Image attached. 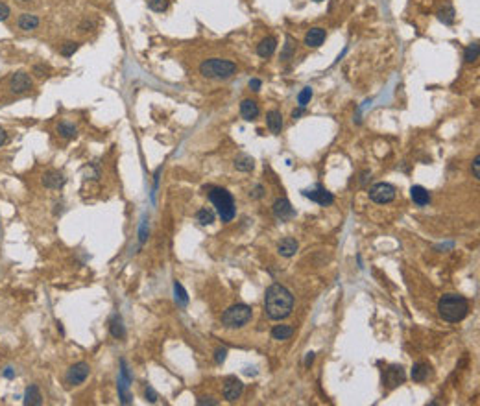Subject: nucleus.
Segmentation results:
<instances>
[{
  "mask_svg": "<svg viewBox=\"0 0 480 406\" xmlns=\"http://www.w3.org/2000/svg\"><path fill=\"white\" fill-rule=\"evenodd\" d=\"M13 375H15V373H13V367H6V369H4V377L6 378H13Z\"/></svg>",
  "mask_w": 480,
  "mask_h": 406,
  "instance_id": "c03bdc74",
  "label": "nucleus"
},
{
  "mask_svg": "<svg viewBox=\"0 0 480 406\" xmlns=\"http://www.w3.org/2000/svg\"><path fill=\"white\" fill-rule=\"evenodd\" d=\"M109 331H111V336L113 338H124L126 336V329H124V325H122V320H120V316H114L113 320H111V325H109Z\"/></svg>",
  "mask_w": 480,
  "mask_h": 406,
  "instance_id": "a878e982",
  "label": "nucleus"
},
{
  "mask_svg": "<svg viewBox=\"0 0 480 406\" xmlns=\"http://www.w3.org/2000/svg\"><path fill=\"white\" fill-rule=\"evenodd\" d=\"M405 369L401 366H390L388 369H386V373H384V384L388 386V388H397L399 384L405 382Z\"/></svg>",
  "mask_w": 480,
  "mask_h": 406,
  "instance_id": "9b49d317",
  "label": "nucleus"
},
{
  "mask_svg": "<svg viewBox=\"0 0 480 406\" xmlns=\"http://www.w3.org/2000/svg\"><path fill=\"white\" fill-rule=\"evenodd\" d=\"M463 59H465V63H473V61L478 59V43H473V45H469L467 48H465Z\"/></svg>",
  "mask_w": 480,
  "mask_h": 406,
  "instance_id": "c85d7f7f",
  "label": "nucleus"
},
{
  "mask_svg": "<svg viewBox=\"0 0 480 406\" xmlns=\"http://www.w3.org/2000/svg\"><path fill=\"white\" fill-rule=\"evenodd\" d=\"M312 360H314V353H309V355H307V360H305V364H307V366H310V364H312Z\"/></svg>",
  "mask_w": 480,
  "mask_h": 406,
  "instance_id": "a18cd8bd",
  "label": "nucleus"
},
{
  "mask_svg": "<svg viewBox=\"0 0 480 406\" xmlns=\"http://www.w3.org/2000/svg\"><path fill=\"white\" fill-rule=\"evenodd\" d=\"M174 292H176V299L179 305H187L189 303V296H187V292H185V288L179 283H174Z\"/></svg>",
  "mask_w": 480,
  "mask_h": 406,
  "instance_id": "473e14b6",
  "label": "nucleus"
},
{
  "mask_svg": "<svg viewBox=\"0 0 480 406\" xmlns=\"http://www.w3.org/2000/svg\"><path fill=\"white\" fill-rule=\"evenodd\" d=\"M394 198H395V189L390 183H377L370 189V200L375 201V203L384 205V203L394 201Z\"/></svg>",
  "mask_w": 480,
  "mask_h": 406,
  "instance_id": "423d86ee",
  "label": "nucleus"
},
{
  "mask_svg": "<svg viewBox=\"0 0 480 406\" xmlns=\"http://www.w3.org/2000/svg\"><path fill=\"white\" fill-rule=\"evenodd\" d=\"M17 26H19V30H23V32L35 30L37 26H39V17L34 15V13H23V15L17 19Z\"/></svg>",
  "mask_w": 480,
  "mask_h": 406,
  "instance_id": "a211bd4d",
  "label": "nucleus"
},
{
  "mask_svg": "<svg viewBox=\"0 0 480 406\" xmlns=\"http://www.w3.org/2000/svg\"><path fill=\"white\" fill-rule=\"evenodd\" d=\"M10 15H12V10H10V6H8V4H4V2H0V23L8 21V19H10Z\"/></svg>",
  "mask_w": 480,
  "mask_h": 406,
  "instance_id": "72a5a7b5",
  "label": "nucleus"
},
{
  "mask_svg": "<svg viewBox=\"0 0 480 406\" xmlns=\"http://www.w3.org/2000/svg\"><path fill=\"white\" fill-rule=\"evenodd\" d=\"M429 375H430L429 364H423V362L414 364V367H412V378H414L416 382H423V380H427Z\"/></svg>",
  "mask_w": 480,
  "mask_h": 406,
  "instance_id": "412c9836",
  "label": "nucleus"
},
{
  "mask_svg": "<svg viewBox=\"0 0 480 406\" xmlns=\"http://www.w3.org/2000/svg\"><path fill=\"white\" fill-rule=\"evenodd\" d=\"M471 168H473V176H474V178L480 179V155H476V157H474L473 166H471Z\"/></svg>",
  "mask_w": 480,
  "mask_h": 406,
  "instance_id": "e433bc0d",
  "label": "nucleus"
},
{
  "mask_svg": "<svg viewBox=\"0 0 480 406\" xmlns=\"http://www.w3.org/2000/svg\"><path fill=\"white\" fill-rule=\"evenodd\" d=\"M200 74L209 80H227L236 74V65L229 59H220V57H211L205 59L200 65Z\"/></svg>",
  "mask_w": 480,
  "mask_h": 406,
  "instance_id": "7ed1b4c3",
  "label": "nucleus"
},
{
  "mask_svg": "<svg viewBox=\"0 0 480 406\" xmlns=\"http://www.w3.org/2000/svg\"><path fill=\"white\" fill-rule=\"evenodd\" d=\"M6 141H8V131L4 127H0V148L6 144Z\"/></svg>",
  "mask_w": 480,
  "mask_h": 406,
  "instance_id": "a19ab883",
  "label": "nucleus"
},
{
  "mask_svg": "<svg viewBox=\"0 0 480 406\" xmlns=\"http://www.w3.org/2000/svg\"><path fill=\"white\" fill-rule=\"evenodd\" d=\"M297 242L294 240V238H283V240L277 244V251L283 255V257H292V255H296V251H297Z\"/></svg>",
  "mask_w": 480,
  "mask_h": 406,
  "instance_id": "aec40b11",
  "label": "nucleus"
},
{
  "mask_svg": "<svg viewBox=\"0 0 480 406\" xmlns=\"http://www.w3.org/2000/svg\"><path fill=\"white\" fill-rule=\"evenodd\" d=\"M168 6H170V0H148V8L152 12L163 13L168 10Z\"/></svg>",
  "mask_w": 480,
  "mask_h": 406,
  "instance_id": "7c9ffc66",
  "label": "nucleus"
},
{
  "mask_svg": "<svg viewBox=\"0 0 480 406\" xmlns=\"http://www.w3.org/2000/svg\"><path fill=\"white\" fill-rule=\"evenodd\" d=\"M240 114H242V118L248 122L255 120L259 116V105L255 100H242V103H240Z\"/></svg>",
  "mask_w": 480,
  "mask_h": 406,
  "instance_id": "4468645a",
  "label": "nucleus"
},
{
  "mask_svg": "<svg viewBox=\"0 0 480 406\" xmlns=\"http://www.w3.org/2000/svg\"><path fill=\"white\" fill-rule=\"evenodd\" d=\"M263 192H264V189L261 187V185H257V187L253 189V192H250V196H252V198H261V196H263Z\"/></svg>",
  "mask_w": 480,
  "mask_h": 406,
  "instance_id": "ea45409f",
  "label": "nucleus"
},
{
  "mask_svg": "<svg viewBox=\"0 0 480 406\" xmlns=\"http://www.w3.org/2000/svg\"><path fill=\"white\" fill-rule=\"evenodd\" d=\"M19 2H30V0H19Z\"/></svg>",
  "mask_w": 480,
  "mask_h": 406,
  "instance_id": "09e8293b",
  "label": "nucleus"
},
{
  "mask_svg": "<svg viewBox=\"0 0 480 406\" xmlns=\"http://www.w3.org/2000/svg\"><path fill=\"white\" fill-rule=\"evenodd\" d=\"M274 216L277 220H281V222H286V220L296 216V211H294V207L290 205V201L286 198H279L274 203Z\"/></svg>",
  "mask_w": 480,
  "mask_h": 406,
  "instance_id": "9d476101",
  "label": "nucleus"
},
{
  "mask_svg": "<svg viewBox=\"0 0 480 406\" xmlns=\"http://www.w3.org/2000/svg\"><path fill=\"white\" fill-rule=\"evenodd\" d=\"M294 334V327L290 325H275L272 329V336L274 340H288Z\"/></svg>",
  "mask_w": 480,
  "mask_h": 406,
  "instance_id": "393cba45",
  "label": "nucleus"
},
{
  "mask_svg": "<svg viewBox=\"0 0 480 406\" xmlns=\"http://www.w3.org/2000/svg\"><path fill=\"white\" fill-rule=\"evenodd\" d=\"M32 87H34V81L26 72H15L8 81V89L13 94H24V92L32 91Z\"/></svg>",
  "mask_w": 480,
  "mask_h": 406,
  "instance_id": "0eeeda50",
  "label": "nucleus"
},
{
  "mask_svg": "<svg viewBox=\"0 0 480 406\" xmlns=\"http://www.w3.org/2000/svg\"><path fill=\"white\" fill-rule=\"evenodd\" d=\"M46 72H48V69H46L45 65H35L34 67V74L37 76V78H43Z\"/></svg>",
  "mask_w": 480,
  "mask_h": 406,
  "instance_id": "58836bf2",
  "label": "nucleus"
},
{
  "mask_svg": "<svg viewBox=\"0 0 480 406\" xmlns=\"http://www.w3.org/2000/svg\"><path fill=\"white\" fill-rule=\"evenodd\" d=\"M410 196H412V201H414L416 205H419V207H425V205H429V203H430L429 190L423 189V187H419V185L412 187V189H410Z\"/></svg>",
  "mask_w": 480,
  "mask_h": 406,
  "instance_id": "f3484780",
  "label": "nucleus"
},
{
  "mask_svg": "<svg viewBox=\"0 0 480 406\" xmlns=\"http://www.w3.org/2000/svg\"><path fill=\"white\" fill-rule=\"evenodd\" d=\"M92 28V23H89V21H85V23L80 26V32H89V30Z\"/></svg>",
  "mask_w": 480,
  "mask_h": 406,
  "instance_id": "37998d69",
  "label": "nucleus"
},
{
  "mask_svg": "<svg viewBox=\"0 0 480 406\" xmlns=\"http://www.w3.org/2000/svg\"><path fill=\"white\" fill-rule=\"evenodd\" d=\"M196 402H198L200 406H205V404L207 406H216L218 404V400L212 399V397H200V399L196 400Z\"/></svg>",
  "mask_w": 480,
  "mask_h": 406,
  "instance_id": "f704fd0d",
  "label": "nucleus"
},
{
  "mask_svg": "<svg viewBox=\"0 0 480 406\" xmlns=\"http://www.w3.org/2000/svg\"><path fill=\"white\" fill-rule=\"evenodd\" d=\"M144 395H146V400H150V402H155V400H157V393L154 391V388H152V386H148V388H146Z\"/></svg>",
  "mask_w": 480,
  "mask_h": 406,
  "instance_id": "4c0bfd02",
  "label": "nucleus"
},
{
  "mask_svg": "<svg viewBox=\"0 0 480 406\" xmlns=\"http://www.w3.org/2000/svg\"><path fill=\"white\" fill-rule=\"evenodd\" d=\"M438 312L449 323H458V321H462L467 316L469 303L467 299L458 296V294H445L438 301Z\"/></svg>",
  "mask_w": 480,
  "mask_h": 406,
  "instance_id": "f03ea898",
  "label": "nucleus"
},
{
  "mask_svg": "<svg viewBox=\"0 0 480 406\" xmlns=\"http://www.w3.org/2000/svg\"><path fill=\"white\" fill-rule=\"evenodd\" d=\"M225 356H227V349H216V351H214V360H216V364H222V362L225 360Z\"/></svg>",
  "mask_w": 480,
  "mask_h": 406,
  "instance_id": "c9c22d12",
  "label": "nucleus"
},
{
  "mask_svg": "<svg viewBox=\"0 0 480 406\" xmlns=\"http://www.w3.org/2000/svg\"><path fill=\"white\" fill-rule=\"evenodd\" d=\"M24 404H30V406H39L43 404V397H41V391L37 386H30L28 389H26V395H24Z\"/></svg>",
  "mask_w": 480,
  "mask_h": 406,
  "instance_id": "4be33fe9",
  "label": "nucleus"
},
{
  "mask_svg": "<svg viewBox=\"0 0 480 406\" xmlns=\"http://www.w3.org/2000/svg\"><path fill=\"white\" fill-rule=\"evenodd\" d=\"M275 48H277V39H275V37H266V39H263L261 43H259L257 54L266 59V57L274 56Z\"/></svg>",
  "mask_w": 480,
  "mask_h": 406,
  "instance_id": "6ab92c4d",
  "label": "nucleus"
},
{
  "mask_svg": "<svg viewBox=\"0 0 480 406\" xmlns=\"http://www.w3.org/2000/svg\"><path fill=\"white\" fill-rule=\"evenodd\" d=\"M454 8L452 6H449V4H445V6L441 8L440 12H438V19H440L441 23L443 24H452L454 23Z\"/></svg>",
  "mask_w": 480,
  "mask_h": 406,
  "instance_id": "bb28decb",
  "label": "nucleus"
},
{
  "mask_svg": "<svg viewBox=\"0 0 480 406\" xmlns=\"http://www.w3.org/2000/svg\"><path fill=\"white\" fill-rule=\"evenodd\" d=\"M314 2H325V0H314Z\"/></svg>",
  "mask_w": 480,
  "mask_h": 406,
  "instance_id": "de8ad7c7",
  "label": "nucleus"
},
{
  "mask_svg": "<svg viewBox=\"0 0 480 406\" xmlns=\"http://www.w3.org/2000/svg\"><path fill=\"white\" fill-rule=\"evenodd\" d=\"M89 373H91V366L87 362H78L67 371V382H69V386H80V384L85 382Z\"/></svg>",
  "mask_w": 480,
  "mask_h": 406,
  "instance_id": "6e6552de",
  "label": "nucleus"
},
{
  "mask_svg": "<svg viewBox=\"0 0 480 406\" xmlns=\"http://www.w3.org/2000/svg\"><path fill=\"white\" fill-rule=\"evenodd\" d=\"M250 87L253 91H259L261 89V80H250Z\"/></svg>",
  "mask_w": 480,
  "mask_h": 406,
  "instance_id": "79ce46f5",
  "label": "nucleus"
},
{
  "mask_svg": "<svg viewBox=\"0 0 480 406\" xmlns=\"http://www.w3.org/2000/svg\"><path fill=\"white\" fill-rule=\"evenodd\" d=\"M65 183H67V179H65V176L59 170H48L43 174V185L46 189L57 190L61 189Z\"/></svg>",
  "mask_w": 480,
  "mask_h": 406,
  "instance_id": "ddd939ff",
  "label": "nucleus"
},
{
  "mask_svg": "<svg viewBox=\"0 0 480 406\" xmlns=\"http://www.w3.org/2000/svg\"><path fill=\"white\" fill-rule=\"evenodd\" d=\"M80 48V43H74V41H67V43H63L61 45V48H59V54L65 57H70L74 56V52Z\"/></svg>",
  "mask_w": 480,
  "mask_h": 406,
  "instance_id": "c756f323",
  "label": "nucleus"
},
{
  "mask_svg": "<svg viewBox=\"0 0 480 406\" xmlns=\"http://www.w3.org/2000/svg\"><path fill=\"white\" fill-rule=\"evenodd\" d=\"M209 200L212 201V205L216 207L218 214L222 218V222H231L234 218V200L231 192H227L225 189L214 187L209 192Z\"/></svg>",
  "mask_w": 480,
  "mask_h": 406,
  "instance_id": "20e7f679",
  "label": "nucleus"
},
{
  "mask_svg": "<svg viewBox=\"0 0 480 406\" xmlns=\"http://www.w3.org/2000/svg\"><path fill=\"white\" fill-rule=\"evenodd\" d=\"M294 309V296L290 294L288 288H285L283 285H272L266 290L264 296V312L270 320H285L292 314Z\"/></svg>",
  "mask_w": 480,
  "mask_h": 406,
  "instance_id": "f257e3e1",
  "label": "nucleus"
},
{
  "mask_svg": "<svg viewBox=\"0 0 480 406\" xmlns=\"http://www.w3.org/2000/svg\"><path fill=\"white\" fill-rule=\"evenodd\" d=\"M57 133L63 139H74L78 135V127L74 124H70V122H59L57 124Z\"/></svg>",
  "mask_w": 480,
  "mask_h": 406,
  "instance_id": "b1692460",
  "label": "nucleus"
},
{
  "mask_svg": "<svg viewBox=\"0 0 480 406\" xmlns=\"http://www.w3.org/2000/svg\"><path fill=\"white\" fill-rule=\"evenodd\" d=\"M303 196L309 198V200L316 201V203H320V205H331L332 201H334V196H332L331 192H327L323 187H316L314 190H303Z\"/></svg>",
  "mask_w": 480,
  "mask_h": 406,
  "instance_id": "f8f14e48",
  "label": "nucleus"
},
{
  "mask_svg": "<svg viewBox=\"0 0 480 406\" xmlns=\"http://www.w3.org/2000/svg\"><path fill=\"white\" fill-rule=\"evenodd\" d=\"M325 30L323 28H310L305 35V45L312 46V48H318V46L325 41Z\"/></svg>",
  "mask_w": 480,
  "mask_h": 406,
  "instance_id": "2eb2a0df",
  "label": "nucleus"
},
{
  "mask_svg": "<svg viewBox=\"0 0 480 406\" xmlns=\"http://www.w3.org/2000/svg\"><path fill=\"white\" fill-rule=\"evenodd\" d=\"M253 166H255V161H253V157H250V155L242 154L234 159V168L240 172H250L253 170Z\"/></svg>",
  "mask_w": 480,
  "mask_h": 406,
  "instance_id": "5701e85b",
  "label": "nucleus"
},
{
  "mask_svg": "<svg viewBox=\"0 0 480 406\" xmlns=\"http://www.w3.org/2000/svg\"><path fill=\"white\" fill-rule=\"evenodd\" d=\"M301 113H303V107H299V109H297V111H294V113H292V116H294V120H296V118H299V116H301Z\"/></svg>",
  "mask_w": 480,
  "mask_h": 406,
  "instance_id": "49530a36",
  "label": "nucleus"
},
{
  "mask_svg": "<svg viewBox=\"0 0 480 406\" xmlns=\"http://www.w3.org/2000/svg\"><path fill=\"white\" fill-rule=\"evenodd\" d=\"M310 98H312V89L310 87H305L303 91L297 94V103H299V107H307L310 102Z\"/></svg>",
  "mask_w": 480,
  "mask_h": 406,
  "instance_id": "2f4dec72",
  "label": "nucleus"
},
{
  "mask_svg": "<svg viewBox=\"0 0 480 406\" xmlns=\"http://www.w3.org/2000/svg\"><path fill=\"white\" fill-rule=\"evenodd\" d=\"M244 391V384L240 382L236 377H227L225 382H223V397L229 400V402H234L238 399L240 395Z\"/></svg>",
  "mask_w": 480,
  "mask_h": 406,
  "instance_id": "1a4fd4ad",
  "label": "nucleus"
},
{
  "mask_svg": "<svg viewBox=\"0 0 480 406\" xmlns=\"http://www.w3.org/2000/svg\"><path fill=\"white\" fill-rule=\"evenodd\" d=\"M266 124H268L272 133H275V135L281 133V129H283V114H281V111H277V109L268 111V114H266Z\"/></svg>",
  "mask_w": 480,
  "mask_h": 406,
  "instance_id": "dca6fc26",
  "label": "nucleus"
},
{
  "mask_svg": "<svg viewBox=\"0 0 480 406\" xmlns=\"http://www.w3.org/2000/svg\"><path fill=\"white\" fill-rule=\"evenodd\" d=\"M252 309L248 305H233L222 314V325L227 329H240L252 320Z\"/></svg>",
  "mask_w": 480,
  "mask_h": 406,
  "instance_id": "39448f33",
  "label": "nucleus"
},
{
  "mask_svg": "<svg viewBox=\"0 0 480 406\" xmlns=\"http://www.w3.org/2000/svg\"><path fill=\"white\" fill-rule=\"evenodd\" d=\"M196 220L201 223V225H211L214 222V212L209 211V209H200L198 214H196Z\"/></svg>",
  "mask_w": 480,
  "mask_h": 406,
  "instance_id": "cd10ccee",
  "label": "nucleus"
}]
</instances>
